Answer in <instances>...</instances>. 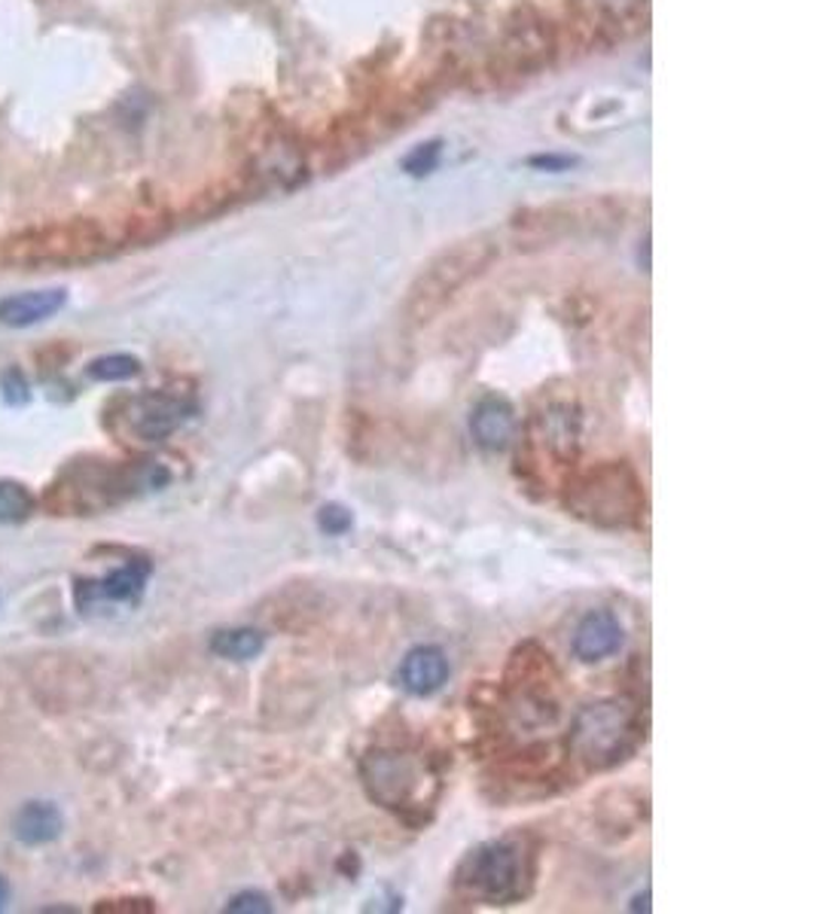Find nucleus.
<instances>
[{
  "instance_id": "f257e3e1",
  "label": "nucleus",
  "mask_w": 814,
  "mask_h": 914,
  "mask_svg": "<svg viewBox=\"0 0 814 914\" xmlns=\"http://www.w3.org/2000/svg\"><path fill=\"white\" fill-rule=\"evenodd\" d=\"M528 865H525L522 844L500 838L479 844L467 853V860L458 869V888L476 900L491 905H507L525 893Z\"/></svg>"
},
{
  "instance_id": "f03ea898",
  "label": "nucleus",
  "mask_w": 814,
  "mask_h": 914,
  "mask_svg": "<svg viewBox=\"0 0 814 914\" xmlns=\"http://www.w3.org/2000/svg\"><path fill=\"white\" fill-rule=\"evenodd\" d=\"M637 744L635 713L620 701L589 704L573 725L571 747L589 768H613Z\"/></svg>"
},
{
  "instance_id": "7ed1b4c3",
  "label": "nucleus",
  "mask_w": 814,
  "mask_h": 914,
  "mask_svg": "<svg viewBox=\"0 0 814 914\" xmlns=\"http://www.w3.org/2000/svg\"><path fill=\"white\" fill-rule=\"evenodd\" d=\"M98 247V232L89 223H64L25 232L7 244V259L15 266H46L86 259Z\"/></svg>"
},
{
  "instance_id": "20e7f679",
  "label": "nucleus",
  "mask_w": 814,
  "mask_h": 914,
  "mask_svg": "<svg viewBox=\"0 0 814 914\" xmlns=\"http://www.w3.org/2000/svg\"><path fill=\"white\" fill-rule=\"evenodd\" d=\"M363 780L369 796L384 808H403L415 801L421 789L419 765L400 753H369L363 759Z\"/></svg>"
},
{
  "instance_id": "39448f33",
  "label": "nucleus",
  "mask_w": 814,
  "mask_h": 914,
  "mask_svg": "<svg viewBox=\"0 0 814 914\" xmlns=\"http://www.w3.org/2000/svg\"><path fill=\"white\" fill-rule=\"evenodd\" d=\"M635 482L616 467L592 472V482L580 491V509L601 524H623L628 516H635Z\"/></svg>"
},
{
  "instance_id": "423d86ee",
  "label": "nucleus",
  "mask_w": 814,
  "mask_h": 914,
  "mask_svg": "<svg viewBox=\"0 0 814 914\" xmlns=\"http://www.w3.org/2000/svg\"><path fill=\"white\" fill-rule=\"evenodd\" d=\"M192 415V403L180 400L171 394H147L131 400L128 406V427L135 431V436L147 439V443H159L171 433L178 431L183 421Z\"/></svg>"
},
{
  "instance_id": "0eeeda50",
  "label": "nucleus",
  "mask_w": 814,
  "mask_h": 914,
  "mask_svg": "<svg viewBox=\"0 0 814 914\" xmlns=\"http://www.w3.org/2000/svg\"><path fill=\"white\" fill-rule=\"evenodd\" d=\"M67 302V293L62 287L55 290H31V293H15V296H7L0 302V323L3 327H13V330H22V327H34L40 320L52 318L59 315Z\"/></svg>"
},
{
  "instance_id": "6e6552de",
  "label": "nucleus",
  "mask_w": 814,
  "mask_h": 914,
  "mask_svg": "<svg viewBox=\"0 0 814 914\" xmlns=\"http://www.w3.org/2000/svg\"><path fill=\"white\" fill-rule=\"evenodd\" d=\"M448 680V659L440 647H419L400 665V683L412 695H433Z\"/></svg>"
},
{
  "instance_id": "1a4fd4ad",
  "label": "nucleus",
  "mask_w": 814,
  "mask_h": 914,
  "mask_svg": "<svg viewBox=\"0 0 814 914\" xmlns=\"http://www.w3.org/2000/svg\"><path fill=\"white\" fill-rule=\"evenodd\" d=\"M623 625L613 613H589L573 635V652L580 661H601L623 647Z\"/></svg>"
},
{
  "instance_id": "9d476101",
  "label": "nucleus",
  "mask_w": 814,
  "mask_h": 914,
  "mask_svg": "<svg viewBox=\"0 0 814 914\" xmlns=\"http://www.w3.org/2000/svg\"><path fill=\"white\" fill-rule=\"evenodd\" d=\"M471 427L476 443L483 445V448H488V451H504L509 445V439H512V433H516V415H512L507 400H495V396H491V400H483V403L476 406Z\"/></svg>"
},
{
  "instance_id": "9b49d317",
  "label": "nucleus",
  "mask_w": 814,
  "mask_h": 914,
  "mask_svg": "<svg viewBox=\"0 0 814 914\" xmlns=\"http://www.w3.org/2000/svg\"><path fill=\"white\" fill-rule=\"evenodd\" d=\"M15 838L25 844H46L62 836L64 820L55 805L50 801H28L25 808H19L13 820Z\"/></svg>"
},
{
  "instance_id": "f8f14e48",
  "label": "nucleus",
  "mask_w": 814,
  "mask_h": 914,
  "mask_svg": "<svg viewBox=\"0 0 814 914\" xmlns=\"http://www.w3.org/2000/svg\"><path fill=\"white\" fill-rule=\"evenodd\" d=\"M266 647V637L260 635L256 628H232V631H216L211 640V652L220 659L232 661H247L256 659Z\"/></svg>"
},
{
  "instance_id": "ddd939ff",
  "label": "nucleus",
  "mask_w": 814,
  "mask_h": 914,
  "mask_svg": "<svg viewBox=\"0 0 814 914\" xmlns=\"http://www.w3.org/2000/svg\"><path fill=\"white\" fill-rule=\"evenodd\" d=\"M147 573H150L147 564L131 561L126 567L110 573L104 583L95 585V595L110 597V601H135V597H140V592H144V585H147Z\"/></svg>"
},
{
  "instance_id": "4468645a",
  "label": "nucleus",
  "mask_w": 814,
  "mask_h": 914,
  "mask_svg": "<svg viewBox=\"0 0 814 914\" xmlns=\"http://www.w3.org/2000/svg\"><path fill=\"white\" fill-rule=\"evenodd\" d=\"M34 512V497L19 482H0V521L19 524Z\"/></svg>"
},
{
  "instance_id": "2eb2a0df",
  "label": "nucleus",
  "mask_w": 814,
  "mask_h": 914,
  "mask_svg": "<svg viewBox=\"0 0 814 914\" xmlns=\"http://www.w3.org/2000/svg\"><path fill=\"white\" fill-rule=\"evenodd\" d=\"M140 372V363L128 354H107L92 360L89 379L95 381H128Z\"/></svg>"
},
{
  "instance_id": "dca6fc26",
  "label": "nucleus",
  "mask_w": 814,
  "mask_h": 914,
  "mask_svg": "<svg viewBox=\"0 0 814 914\" xmlns=\"http://www.w3.org/2000/svg\"><path fill=\"white\" fill-rule=\"evenodd\" d=\"M440 152H443L440 140H433V144H421L419 150L412 152V156H406L403 168H406L409 174H415V178H421V174H431L433 168H436V162H440Z\"/></svg>"
},
{
  "instance_id": "f3484780",
  "label": "nucleus",
  "mask_w": 814,
  "mask_h": 914,
  "mask_svg": "<svg viewBox=\"0 0 814 914\" xmlns=\"http://www.w3.org/2000/svg\"><path fill=\"white\" fill-rule=\"evenodd\" d=\"M0 391H3V400H7L10 406H22V403L31 400V394H28V381L19 369H7V372L0 375Z\"/></svg>"
},
{
  "instance_id": "a211bd4d",
  "label": "nucleus",
  "mask_w": 814,
  "mask_h": 914,
  "mask_svg": "<svg viewBox=\"0 0 814 914\" xmlns=\"http://www.w3.org/2000/svg\"><path fill=\"white\" fill-rule=\"evenodd\" d=\"M320 531L330 533V536H342L348 528H351V512L342 507H336V503H330V507L320 509Z\"/></svg>"
},
{
  "instance_id": "6ab92c4d",
  "label": "nucleus",
  "mask_w": 814,
  "mask_h": 914,
  "mask_svg": "<svg viewBox=\"0 0 814 914\" xmlns=\"http://www.w3.org/2000/svg\"><path fill=\"white\" fill-rule=\"evenodd\" d=\"M226 912H232V914H239V912L266 914V912H272V905H268V896H263V893L244 890V893H239V896H235V900L226 905Z\"/></svg>"
},
{
  "instance_id": "aec40b11",
  "label": "nucleus",
  "mask_w": 814,
  "mask_h": 914,
  "mask_svg": "<svg viewBox=\"0 0 814 914\" xmlns=\"http://www.w3.org/2000/svg\"><path fill=\"white\" fill-rule=\"evenodd\" d=\"M535 166H549V168H568L571 166V159H535Z\"/></svg>"
},
{
  "instance_id": "412c9836",
  "label": "nucleus",
  "mask_w": 814,
  "mask_h": 914,
  "mask_svg": "<svg viewBox=\"0 0 814 914\" xmlns=\"http://www.w3.org/2000/svg\"><path fill=\"white\" fill-rule=\"evenodd\" d=\"M7 900H10V884H7V881L0 878V912L7 908Z\"/></svg>"
},
{
  "instance_id": "4be33fe9",
  "label": "nucleus",
  "mask_w": 814,
  "mask_h": 914,
  "mask_svg": "<svg viewBox=\"0 0 814 914\" xmlns=\"http://www.w3.org/2000/svg\"><path fill=\"white\" fill-rule=\"evenodd\" d=\"M604 3H611V7H620V10H623V7H628V3H637V0H604Z\"/></svg>"
}]
</instances>
